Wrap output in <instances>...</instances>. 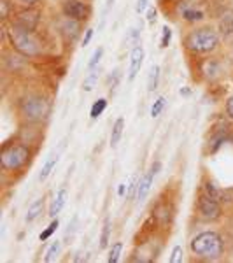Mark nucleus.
<instances>
[{"label":"nucleus","instance_id":"nucleus-1","mask_svg":"<svg viewBox=\"0 0 233 263\" xmlns=\"http://www.w3.org/2000/svg\"><path fill=\"white\" fill-rule=\"evenodd\" d=\"M183 44L186 51L195 54V57L210 54L221 44V35H219V30H216L212 27H197L186 33Z\"/></svg>","mask_w":233,"mask_h":263},{"label":"nucleus","instance_id":"nucleus-2","mask_svg":"<svg viewBox=\"0 0 233 263\" xmlns=\"http://www.w3.org/2000/svg\"><path fill=\"white\" fill-rule=\"evenodd\" d=\"M189 249L197 258L207 261H214L224 254V240L221 233L214 230L200 232L189 240Z\"/></svg>","mask_w":233,"mask_h":263},{"label":"nucleus","instance_id":"nucleus-3","mask_svg":"<svg viewBox=\"0 0 233 263\" xmlns=\"http://www.w3.org/2000/svg\"><path fill=\"white\" fill-rule=\"evenodd\" d=\"M7 30V41H9L11 48L18 54L25 58H39L44 54V46L41 39H37L35 32H28L23 28H18L14 25L6 27Z\"/></svg>","mask_w":233,"mask_h":263},{"label":"nucleus","instance_id":"nucleus-4","mask_svg":"<svg viewBox=\"0 0 233 263\" xmlns=\"http://www.w3.org/2000/svg\"><path fill=\"white\" fill-rule=\"evenodd\" d=\"M32 149L28 144L23 141H14V142H6L0 151V167L2 171L16 174L21 172L32 160Z\"/></svg>","mask_w":233,"mask_h":263},{"label":"nucleus","instance_id":"nucleus-5","mask_svg":"<svg viewBox=\"0 0 233 263\" xmlns=\"http://www.w3.org/2000/svg\"><path fill=\"white\" fill-rule=\"evenodd\" d=\"M18 112L25 123H41L51 114V102L44 95H27L18 102Z\"/></svg>","mask_w":233,"mask_h":263},{"label":"nucleus","instance_id":"nucleus-6","mask_svg":"<svg viewBox=\"0 0 233 263\" xmlns=\"http://www.w3.org/2000/svg\"><path fill=\"white\" fill-rule=\"evenodd\" d=\"M197 214L203 221H218L223 216V203L203 192L197 198Z\"/></svg>","mask_w":233,"mask_h":263},{"label":"nucleus","instance_id":"nucleus-7","mask_svg":"<svg viewBox=\"0 0 233 263\" xmlns=\"http://www.w3.org/2000/svg\"><path fill=\"white\" fill-rule=\"evenodd\" d=\"M41 14L42 12L33 6H27L25 9L18 11L16 14H12L11 25L18 28H23V30L28 32H35L41 25Z\"/></svg>","mask_w":233,"mask_h":263},{"label":"nucleus","instance_id":"nucleus-8","mask_svg":"<svg viewBox=\"0 0 233 263\" xmlns=\"http://www.w3.org/2000/svg\"><path fill=\"white\" fill-rule=\"evenodd\" d=\"M91 6L90 2H84V0H65L62 6V12L65 18L77 20V21H88L91 16Z\"/></svg>","mask_w":233,"mask_h":263},{"label":"nucleus","instance_id":"nucleus-9","mask_svg":"<svg viewBox=\"0 0 233 263\" xmlns=\"http://www.w3.org/2000/svg\"><path fill=\"white\" fill-rule=\"evenodd\" d=\"M160 171H162V162H154L151 165V168L147 171L144 176L139 179V188H137V195H135V200L139 203L144 202L149 195L151 188H152V182H154V177L158 176Z\"/></svg>","mask_w":233,"mask_h":263},{"label":"nucleus","instance_id":"nucleus-10","mask_svg":"<svg viewBox=\"0 0 233 263\" xmlns=\"http://www.w3.org/2000/svg\"><path fill=\"white\" fill-rule=\"evenodd\" d=\"M198 69H200L202 78L209 83L218 81L223 76V63L218 58H203V60H200Z\"/></svg>","mask_w":233,"mask_h":263},{"label":"nucleus","instance_id":"nucleus-11","mask_svg":"<svg viewBox=\"0 0 233 263\" xmlns=\"http://www.w3.org/2000/svg\"><path fill=\"white\" fill-rule=\"evenodd\" d=\"M144 57H146V51H144L142 44H135L132 53H130V67H128V81H133L135 78L141 72V67L144 63Z\"/></svg>","mask_w":233,"mask_h":263},{"label":"nucleus","instance_id":"nucleus-12","mask_svg":"<svg viewBox=\"0 0 233 263\" xmlns=\"http://www.w3.org/2000/svg\"><path fill=\"white\" fill-rule=\"evenodd\" d=\"M81 27H83V21L65 18V21L60 25V33L67 42H75L77 37L81 35Z\"/></svg>","mask_w":233,"mask_h":263},{"label":"nucleus","instance_id":"nucleus-13","mask_svg":"<svg viewBox=\"0 0 233 263\" xmlns=\"http://www.w3.org/2000/svg\"><path fill=\"white\" fill-rule=\"evenodd\" d=\"M181 18L188 23H198V21L205 20V12L202 9H198L197 6H193L189 0H181Z\"/></svg>","mask_w":233,"mask_h":263},{"label":"nucleus","instance_id":"nucleus-14","mask_svg":"<svg viewBox=\"0 0 233 263\" xmlns=\"http://www.w3.org/2000/svg\"><path fill=\"white\" fill-rule=\"evenodd\" d=\"M219 35L226 42H233V9L224 11L219 18Z\"/></svg>","mask_w":233,"mask_h":263},{"label":"nucleus","instance_id":"nucleus-15","mask_svg":"<svg viewBox=\"0 0 233 263\" xmlns=\"http://www.w3.org/2000/svg\"><path fill=\"white\" fill-rule=\"evenodd\" d=\"M228 135H230V130H228L226 126L216 128L212 132V135H210V139H209V151L210 153H218L219 147H221L223 144L228 141Z\"/></svg>","mask_w":233,"mask_h":263},{"label":"nucleus","instance_id":"nucleus-16","mask_svg":"<svg viewBox=\"0 0 233 263\" xmlns=\"http://www.w3.org/2000/svg\"><path fill=\"white\" fill-rule=\"evenodd\" d=\"M44 207H46V198L44 197H41V198H37L35 202H32L27 209V214H25V221L27 223L37 221V219L42 216V213H44Z\"/></svg>","mask_w":233,"mask_h":263},{"label":"nucleus","instance_id":"nucleus-17","mask_svg":"<svg viewBox=\"0 0 233 263\" xmlns=\"http://www.w3.org/2000/svg\"><path fill=\"white\" fill-rule=\"evenodd\" d=\"M67 198H69V192H67V188H60L56 193V197H54L53 203H51L49 207V216L51 218H56L58 214L63 211V207H65L67 203Z\"/></svg>","mask_w":233,"mask_h":263},{"label":"nucleus","instance_id":"nucleus-18","mask_svg":"<svg viewBox=\"0 0 233 263\" xmlns=\"http://www.w3.org/2000/svg\"><path fill=\"white\" fill-rule=\"evenodd\" d=\"M123 132H125V118H118L112 125L111 137H109V144H111L112 149L114 147H118V144H120L121 137H123Z\"/></svg>","mask_w":233,"mask_h":263},{"label":"nucleus","instance_id":"nucleus-19","mask_svg":"<svg viewBox=\"0 0 233 263\" xmlns=\"http://www.w3.org/2000/svg\"><path fill=\"white\" fill-rule=\"evenodd\" d=\"M203 192H205L207 195H210L212 198H216V200H219V202H228L230 198H226V192L221 188H218V186L214 184L212 181H205L203 182Z\"/></svg>","mask_w":233,"mask_h":263},{"label":"nucleus","instance_id":"nucleus-20","mask_svg":"<svg viewBox=\"0 0 233 263\" xmlns=\"http://www.w3.org/2000/svg\"><path fill=\"white\" fill-rule=\"evenodd\" d=\"M160 76H162V69H160V65H152L149 69V76H147V91L149 93L158 90Z\"/></svg>","mask_w":233,"mask_h":263},{"label":"nucleus","instance_id":"nucleus-21","mask_svg":"<svg viewBox=\"0 0 233 263\" xmlns=\"http://www.w3.org/2000/svg\"><path fill=\"white\" fill-rule=\"evenodd\" d=\"M111 232H112V221H111V218H105L104 227H102V233H100V249H105L109 246Z\"/></svg>","mask_w":233,"mask_h":263},{"label":"nucleus","instance_id":"nucleus-22","mask_svg":"<svg viewBox=\"0 0 233 263\" xmlns=\"http://www.w3.org/2000/svg\"><path fill=\"white\" fill-rule=\"evenodd\" d=\"M107 109V99H99L93 102L91 109H90V118L91 120H99V118L104 114V111Z\"/></svg>","mask_w":233,"mask_h":263},{"label":"nucleus","instance_id":"nucleus-23","mask_svg":"<svg viewBox=\"0 0 233 263\" xmlns=\"http://www.w3.org/2000/svg\"><path fill=\"white\" fill-rule=\"evenodd\" d=\"M96 84H99V72L90 70V74H88L86 78H84V81H83V90L86 93H90V91L95 90Z\"/></svg>","mask_w":233,"mask_h":263},{"label":"nucleus","instance_id":"nucleus-24","mask_svg":"<svg viewBox=\"0 0 233 263\" xmlns=\"http://www.w3.org/2000/svg\"><path fill=\"white\" fill-rule=\"evenodd\" d=\"M60 249H62V242H60V240H54V242L48 248V251H46L44 261L46 263H51V261L56 260L58 254H60Z\"/></svg>","mask_w":233,"mask_h":263},{"label":"nucleus","instance_id":"nucleus-25","mask_svg":"<svg viewBox=\"0 0 233 263\" xmlns=\"http://www.w3.org/2000/svg\"><path fill=\"white\" fill-rule=\"evenodd\" d=\"M165 105H167V99H165V97H158V99L152 102L151 111H149L152 120H154V118H158L160 114H162V112L165 111Z\"/></svg>","mask_w":233,"mask_h":263},{"label":"nucleus","instance_id":"nucleus-26","mask_svg":"<svg viewBox=\"0 0 233 263\" xmlns=\"http://www.w3.org/2000/svg\"><path fill=\"white\" fill-rule=\"evenodd\" d=\"M58 227H60V221H58V218H56V219L53 218V221L49 223V227H48V228H44V230L41 232V235H39V240H41V242H46V240H48L49 237H53V233L58 230Z\"/></svg>","mask_w":233,"mask_h":263},{"label":"nucleus","instance_id":"nucleus-27","mask_svg":"<svg viewBox=\"0 0 233 263\" xmlns=\"http://www.w3.org/2000/svg\"><path fill=\"white\" fill-rule=\"evenodd\" d=\"M56 163H58V156H56V158H49L48 162L44 163V167H42V171L39 174V181L41 182L46 181L51 176V172H53V168L56 167Z\"/></svg>","mask_w":233,"mask_h":263},{"label":"nucleus","instance_id":"nucleus-28","mask_svg":"<svg viewBox=\"0 0 233 263\" xmlns=\"http://www.w3.org/2000/svg\"><path fill=\"white\" fill-rule=\"evenodd\" d=\"M123 253V242H114L109 249V256H107V263H118L121 258Z\"/></svg>","mask_w":233,"mask_h":263},{"label":"nucleus","instance_id":"nucleus-29","mask_svg":"<svg viewBox=\"0 0 233 263\" xmlns=\"http://www.w3.org/2000/svg\"><path fill=\"white\" fill-rule=\"evenodd\" d=\"M12 14H14V7H12V4L9 2V0H0V16H2L4 23H7V20H9Z\"/></svg>","mask_w":233,"mask_h":263},{"label":"nucleus","instance_id":"nucleus-30","mask_svg":"<svg viewBox=\"0 0 233 263\" xmlns=\"http://www.w3.org/2000/svg\"><path fill=\"white\" fill-rule=\"evenodd\" d=\"M102 57H104V48H102V46H99V48L93 51L90 62H88V70H95L96 67H99V63L102 62Z\"/></svg>","mask_w":233,"mask_h":263},{"label":"nucleus","instance_id":"nucleus-31","mask_svg":"<svg viewBox=\"0 0 233 263\" xmlns=\"http://www.w3.org/2000/svg\"><path fill=\"white\" fill-rule=\"evenodd\" d=\"M170 41H172V28L168 27V25H163V28H162V39H160V48H162V49L168 48Z\"/></svg>","mask_w":233,"mask_h":263},{"label":"nucleus","instance_id":"nucleus-32","mask_svg":"<svg viewBox=\"0 0 233 263\" xmlns=\"http://www.w3.org/2000/svg\"><path fill=\"white\" fill-rule=\"evenodd\" d=\"M183 258H184L183 246H173L170 256H168V261H170V263H181V261H183Z\"/></svg>","mask_w":233,"mask_h":263},{"label":"nucleus","instance_id":"nucleus-33","mask_svg":"<svg viewBox=\"0 0 233 263\" xmlns=\"http://www.w3.org/2000/svg\"><path fill=\"white\" fill-rule=\"evenodd\" d=\"M137 188H139V177L132 176V179H130V182H128V190H126V198H128V200L135 198V195H137Z\"/></svg>","mask_w":233,"mask_h":263},{"label":"nucleus","instance_id":"nucleus-34","mask_svg":"<svg viewBox=\"0 0 233 263\" xmlns=\"http://www.w3.org/2000/svg\"><path fill=\"white\" fill-rule=\"evenodd\" d=\"M120 79H121V72L120 69H114L111 74H109V78H107V86L111 88V90H114V88L120 84Z\"/></svg>","mask_w":233,"mask_h":263},{"label":"nucleus","instance_id":"nucleus-35","mask_svg":"<svg viewBox=\"0 0 233 263\" xmlns=\"http://www.w3.org/2000/svg\"><path fill=\"white\" fill-rule=\"evenodd\" d=\"M147 9H149V0H137L135 2V12L137 14H144Z\"/></svg>","mask_w":233,"mask_h":263},{"label":"nucleus","instance_id":"nucleus-36","mask_svg":"<svg viewBox=\"0 0 233 263\" xmlns=\"http://www.w3.org/2000/svg\"><path fill=\"white\" fill-rule=\"evenodd\" d=\"M224 112H226L228 120L233 121V97H228L226 102H224Z\"/></svg>","mask_w":233,"mask_h":263},{"label":"nucleus","instance_id":"nucleus-37","mask_svg":"<svg viewBox=\"0 0 233 263\" xmlns=\"http://www.w3.org/2000/svg\"><path fill=\"white\" fill-rule=\"evenodd\" d=\"M93 33H95V32H93V28H86V30H84V35H83V41H81V46H83V48H86V46L91 42Z\"/></svg>","mask_w":233,"mask_h":263},{"label":"nucleus","instance_id":"nucleus-38","mask_svg":"<svg viewBox=\"0 0 233 263\" xmlns=\"http://www.w3.org/2000/svg\"><path fill=\"white\" fill-rule=\"evenodd\" d=\"M146 18H147V23L152 25L156 21V18H158V11H156L154 7H149V9H147V16H146Z\"/></svg>","mask_w":233,"mask_h":263},{"label":"nucleus","instance_id":"nucleus-39","mask_svg":"<svg viewBox=\"0 0 233 263\" xmlns=\"http://www.w3.org/2000/svg\"><path fill=\"white\" fill-rule=\"evenodd\" d=\"M126 190H128V184H126V182H123V184H120V188H118V195H120V197H125Z\"/></svg>","mask_w":233,"mask_h":263},{"label":"nucleus","instance_id":"nucleus-40","mask_svg":"<svg viewBox=\"0 0 233 263\" xmlns=\"http://www.w3.org/2000/svg\"><path fill=\"white\" fill-rule=\"evenodd\" d=\"M18 2L25 4V6H37V4L42 2V0H18Z\"/></svg>","mask_w":233,"mask_h":263},{"label":"nucleus","instance_id":"nucleus-41","mask_svg":"<svg viewBox=\"0 0 233 263\" xmlns=\"http://www.w3.org/2000/svg\"><path fill=\"white\" fill-rule=\"evenodd\" d=\"M179 95H181V97H189V95H191V90H189V88H181V90H179Z\"/></svg>","mask_w":233,"mask_h":263}]
</instances>
